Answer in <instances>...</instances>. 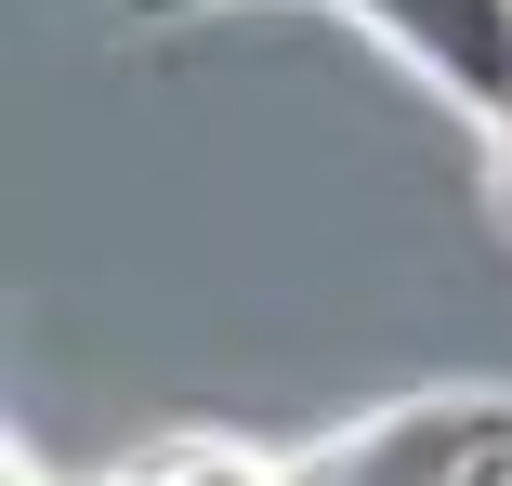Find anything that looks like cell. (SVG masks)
Here are the masks:
<instances>
[{
    "label": "cell",
    "instance_id": "1",
    "mask_svg": "<svg viewBox=\"0 0 512 486\" xmlns=\"http://www.w3.org/2000/svg\"><path fill=\"white\" fill-rule=\"evenodd\" d=\"M355 14H368L407 66H421L434 92L512 119V0H355Z\"/></svg>",
    "mask_w": 512,
    "mask_h": 486
},
{
    "label": "cell",
    "instance_id": "2",
    "mask_svg": "<svg viewBox=\"0 0 512 486\" xmlns=\"http://www.w3.org/2000/svg\"><path fill=\"white\" fill-rule=\"evenodd\" d=\"M132 486H276L263 460H237V447H171V460H145Z\"/></svg>",
    "mask_w": 512,
    "mask_h": 486
},
{
    "label": "cell",
    "instance_id": "3",
    "mask_svg": "<svg viewBox=\"0 0 512 486\" xmlns=\"http://www.w3.org/2000/svg\"><path fill=\"white\" fill-rule=\"evenodd\" d=\"M499 184H512V119H499Z\"/></svg>",
    "mask_w": 512,
    "mask_h": 486
},
{
    "label": "cell",
    "instance_id": "4",
    "mask_svg": "<svg viewBox=\"0 0 512 486\" xmlns=\"http://www.w3.org/2000/svg\"><path fill=\"white\" fill-rule=\"evenodd\" d=\"M132 14H171V0H132Z\"/></svg>",
    "mask_w": 512,
    "mask_h": 486
}]
</instances>
